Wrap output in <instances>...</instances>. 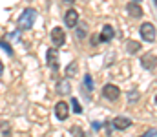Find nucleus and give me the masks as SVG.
I'll return each instance as SVG.
<instances>
[{
  "label": "nucleus",
  "instance_id": "obj_20",
  "mask_svg": "<svg viewBox=\"0 0 157 137\" xmlns=\"http://www.w3.org/2000/svg\"><path fill=\"white\" fill-rule=\"evenodd\" d=\"M84 35H86V29H78V31H77V37H78V39H82Z\"/></svg>",
  "mask_w": 157,
  "mask_h": 137
},
{
  "label": "nucleus",
  "instance_id": "obj_21",
  "mask_svg": "<svg viewBox=\"0 0 157 137\" xmlns=\"http://www.w3.org/2000/svg\"><path fill=\"white\" fill-rule=\"evenodd\" d=\"M97 42H99V40H97V35H93V37H91V44H97Z\"/></svg>",
  "mask_w": 157,
  "mask_h": 137
},
{
  "label": "nucleus",
  "instance_id": "obj_4",
  "mask_svg": "<svg viewBox=\"0 0 157 137\" xmlns=\"http://www.w3.org/2000/svg\"><path fill=\"white\" fill-rule=\"evenodd\" d=\"M51 40H53V46H55V48L64 46V42H66V33H64V29H62V28H53V29H51Z\"/></svg>",
  "mask_w": 157,
  "mask_h": 137
},
{
  "label": "nucleus",
  "instance_id": "obj_14",
  "mask_svg": "<svg viewBox=\"0 0 157 137\" xmlns=\"http://www.w3.org/2000/svg\"><path fill=\"white\" fill-rule=\"evenodd\" d=\"M126 48H128V51H130V53H135L137 49H141V44H139V42H133V40H128Z\"/></svg>",
  "mask_w": 157,
  "mask_h": 137
},
{
  "label": "nucleus",
  "instance_id": "obj_19",
  "mask_svg": "<svg viewBox=\"0 0 157 137\" xmlns=\"http://www.w3.org/2000/svg\"><path fill=\"white\" fill-rule=\"evenodd\" d=\"M154 135H155V130H148V132H146L143 137H154Z\"/></svg>",
  "mask_w": 157,
  "mask_h": 137
},
{
  "label": "nucleus",
  "instance_id": "obj_8",
  "mask_svg": "<svg viewBox=\"0 0 157 137\" xmlns=\"http://www.w3.org/2000/svg\"><path fill=\"white\" fill-rule=\"evenodd\" d=\"M126 11H128V15L130 17H133V18H141L143 17V7L139 6V4H135V2H130L128 6H126Z\"/></svg>",
  "mask_w": 157,
  "mask_h": 137
},
{
  "label": "nucleus",
  "instance_id": "obj_22",
  "mask_svg": "<svg viewBox=\"0 0 157 137\" xmlns=\"http://www.w3.org/2000/svg\"><path fill=\"white\" fill-rule=\"evenodd\" d=\"M2 71H4V64H2V60H0V75H2Z\"/></svg>",
  "mask_w": 157,
  "mask_h": 137
},
{
  "label": "nucleus",
  "instance_id": "obj_17",
  "mask_svg": "<svg viewBox=\"0 0 157 137\" xmlns=\"http://www.w3.org/2000/svg\"><path fill=\"white\" fill-rule=\"evenodd\" d=\"M0 130H2V134H4V135H7V132H9V123H6V121H4V123H0Z\"/></svg>",
  "mask_w": 157,
  "mask_h": 137
},
{
  "label": "nucleus",
  "instance_id": "obj_12",
  "mask_svg": "<svg viewBox=\"0 0 157 137\" xmlns=\"http://www.w3.org/2000/svg\"><path fill=\"white\" fill-rule=\"evenodd\" d=\"M71 91V84L68 82V81H60L59 84H57V93L59 95H68Z\"/></svg>",
  "mask_w": 157,
  "mask_h": 137
},
{
  "label": "nucleus",
  "instance_id": "obj_11",
  "mask_svg": "<svg viewBox=\"0 0 157 137\" xmlns=\"http://www.w3.org/2000/svg\"><path fill=\"white\" fill-rule=\"evenodd\" d=\"M48 64H49L53 70H57V66H59V53H57V49H53V48L48 49Z\"/></svg>",
  "mask_w": 157,
  "mask_h": 137
},
{
  "label": "nucleus",
  "instance_id": "obj_1",
  "mask_svg": "<svg viewBox=\"0 0 157 137\" xmlns=\"http://www.w3.org/2000/svg\"><path fill=\"white\" fill-rule=\"evenodd\" d=\"M35 20H37V11L33 7H28V9H24V13L18 18V26L22 29H29V28H33Z\"/></svg>",
  "mask_w": 157,
  "mask_h": 137
},
{
  "label": "nucleus",
  "instance_id": "obj_13",
  "mask_svg": "<svg viewBox=\"0 0 157 137\" xmlns=\"http://www.w3.org/2000/svg\"><path fill=\"white\" fill-rule=\"evenodd\" d=\"M66 75L68 77H73V75H77V60H73L68 68H66Z\"/></svg>",
  "mask_w": 157,
  "mask_h": 137
},
{
  "label": "nucleus",
  "instance_id": "obj_10",
  "mask_svg": "<svg viewBox=\"0 0 157 137\" xmlns=\"http://www.w3.org/2000/svg\"><path fill=\"white\" fill-rule=\"evenodd\" d=\"M113 126H115L117 130H126V128H130V126H132V119L119 115V117L113 119Z\"/></svg>",
  "mask_w": 157,
  "mask_h": 137
},
{
  "label": "nucleus",
  "instance_id": "obj_25",
  "mask_svg": "<svg viewBox=\"0 0 157 137\" xmlns=\"http://www.w3.org/2000/svg\"><path fill=\"white\" fill-rule=\"evenodd\" d=\"M155 102H157V95H155Z\"/></svg>",
  "mask_w": 157,
  "mask_h": 137
},
{
  "label": "nucleus",
  "instance_id": "obj_16",
  "mask_svg": "<svg viewBox=\"0 0 157 137\" xmlns=\"http://www.w3.org/2000/svg\"><path fill=\"white\" fill-rule=\"evenodd\" d=\"M84 82H86L84 86H86L88 90H91V88H93V81H91V75H86V77H84Z\"/></svg>",
  "mask_w": 157,
  "mask_h": 137
},
{
  "label": "nucleus",
  "instance_id": "obj_7",
  "mask_svg": "<svg viewBox=\"0 0 157 137\" xmlns=\"http://www.w3.org/2000/svg\"><path fill=\"white\" fill-rule=\"evenodd\" d=\"M64 22H66L68 28H75L77 22H78V13L75 11V9H68L66 15H64Z\"/></svg>",
  "mask_w": 157,
  "mask_h": 137
},
{
  "label": "nucleus",
  "instance_id": "obj_15",
  "mask_svg": "<svg viewBox=\"0 0 157 137\" xmlns=\"http://www.w3.org/2000/svg\"><path fill=\"white\" fill-rule=\"evenodd\" d=\"M70 102H71V108H73V113H82V108H80V104H78V99H70Z\"/></svg>",
  "mask_w": 157,
  "mask_h": 137
},
{
  "label": "nucleus",
  "instance_id": "obj_18",
  "mask_svg": "<svg viewBox=\"0 0 157 137\" xmlns=\"http://www.w3.org/2000/svg\"><path fill=\"white\" fill-rule=\"evenodd\" d=\"M0 48H4V49L7 51V55H13V48H11L9 44H6V42H2V40H0Z\"/></svg>",
  "mask_w": 157,
  "mask_h": 137
},
{
  "label": "nucleus",
  "instance_id": "obj_5",
  "mask_svg": "<svg viewBox=\"0 0 157 137\" xmlns=\"http://www.w3.org/2000/svg\"><path fill=\"white\" fill-rule=\"evenodd\" d=\"M102 95L108 99V101H117L119 95H121V90H119L115 84H106L102 88Z\"/></svg>",
  "mask_w": 157,
  "mask_h": 137
},
{
  "label": "nucleus",
  "instance_id": "obj_6",
  "mask_svg": "<svg viewBox=\"0 0 157 137\" xmlns=\"http://www.w3.org/2000/svg\"><path fill=\"white\" fill-rule=\"evenodd\" d=\"M55 113H57V117H59L60 121L68 119V115H70V108H68V102H64V101L57 102V106H55Z\"/></svg>",
  "mask_w": 157,
  "mask_h": 137
},
{
  "label": "nucleus",
  "instance_id": "obj_24",
  "mask_svg": "<svg viewBox=\"0 0 157 137\" xmlns=\"http://www.w3.org/2000/svg\"><path fill=\"white\" fill-rule=\"evenodd\" d=\"M154 2H155V6H157V0H154Z\"/></svg>",
  "mask_w": 157,
  "mask_h": 137
},
{
  "label": "nucleus",
  "instance_id": "obj_23",
  "mask_svg": "<svg viewBox=\"0 0 157 137\" xmlns=\"http://www.w3.org/2000/svg\"><path fill=\"white\" fill-rule=\"evenodd\" d=\"M133 2H135V4H137V2H141V0H133Z\"/></svg>",
  "mask_w": 157,
  "mask_h": 137
},
{
  "label": "nucleus",
  "instance_id": "obj_9",
  "mask_svg": "<svg viewBox=\"0 0 157 137\" xmlns=\"http://www.w3.org/2000/svg\"><path fill=\"white\" fill-rule=\"evenodd\" d=\"M113 35H115V31H113V28H112L110 24H106V26L102 28V31H101V37H99V42H110V40L113 39Z\"/></svg>",
  "mask_w": 157,
  "mask_h": 137
},
{
  "label": "nucleus",
  "instance_id": "obj_3",
  "mask_svg": "<svg viewBox=\"0 0 157 137\" xmlns=\"http://www.w3.org/2000/svg\"><path fill=\"white\" fill-rule=\"evenodd\" d=\"M141 66H143L144 70H148V71H154L155 66H157L155 53H146V55H143V57H141Z\"/></svg>",
  "mask_w": 157,
  "mask_h": 137
},
{
  "label": "nucleus",
  "instance_id": "obj_2",
  "mask_svg": "<svg viewBox=\"0 0 157 137\" xmlns=\"http://www.w3.org/2000/svg\"><path fill=\"white\" fill-rule=\"evenodd\" d=\"M141 37H143V40H146V42H154L155 37H157L155 26H154L152 22H144V24H141Z\"/></svg>",
  "mask_w": 157,
  "mask_h": 137
}]
</instances>
